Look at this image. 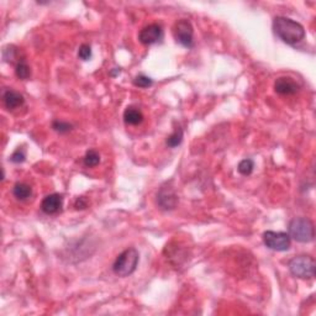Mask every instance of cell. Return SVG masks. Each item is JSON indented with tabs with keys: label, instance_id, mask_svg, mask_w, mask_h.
Segmentation results:
<instances>
[{
	"label": "cell",
	"instance_id": "cell-12",
	"mask_svg": "<svg viewBox=\"0 0 316 316\" xmlns=\"http://www.w3.org/2000/svg\"><path fill=\"white\" fill-rule=\"evenodd\" d=\"M123 121L127 125H140L144 121V114L137 108L129 106V108H126V110L123 111Z\"/></svg>",
	"mask_w": 316,
	"mask_h": 316
},
{
	"label": "cell",
	"instance_id": "cell-18",
	"mask_svg": "<svg viewBox=\"0 0 316 316\" xmlns=\"http://www.w3.org/2000/svg\"><path fill=\"white\" fill-rule=\"evenodd\" d=\"M52 127H53L54 131L59 132V134H66V132L72 130V125H71V123L59 120H54L53 122H52Z\"/></svg>",
	"mask_w": 316,
	"mask_h": 316
},
{
	"label": "cell",
	"instance_id": "cell-23",
	"mask_svg": "<svg viewBox=\"0 0 316 316\" xmlns=\"http://www.w3.org/2000/svg\"><path fill=\"white\" fill-rule=\"evenodd\" d=\"M74 206L75 209H85L88 206L87 199H85L84 196H80V198H78L77 200H75Z\"/></svg>",
	"mask_w": 316,
	"mask_h": 316
},
{
	"label": "cell",
	"instance_id": "cell-9",
	"mask_svg": "<svg viewBox=\"0 0 316 316\" xmlns=\"http://www.w3.org/2000/svg\"><path fill=\"white\" fill-rule=\"evenodd\" d=\"M299 84L291 77H279L274 82V90L280 96H293L299 92Z\"/></svg>",
	"mask_w": 316,
	"mask_h": 316
},
{
	"label": "cell",
	"instance_id": "cell-14",
	"mask_svg": "<svg viewBox=\"0 0 316 316\" xmlns=\"http://www.w3.org/2000/svg\"><path fill=\"white\" fill-rule=\"evenodd\" d=\"M15 73H16V77H18L19 79L26 80L30 78L31 71H30V67H28V65L26 63L25 59H20V61L16 63Z\"/></svg>",
	"mask_w": 316,
	"mask_h": 316
},
{
	"label": "cell",
	"instance_id": "cell-20",
	"mask_svg": "<svg viewBox=\"0 0 316 316\" xmlns=\"http://www.w3.org/2000/svg\"><path fill=\"white\" fill-rule=\"evenodd\" d=\"M78 57L82 61H88V59L92 58V47L87 44H83L79 47V51H78Z\"/></svg>",
	"mask_w": 316,
	"mask_h": 316
},
{
	"label": "cell",
	"instance_id": "cell-1",
	"mask_svg": "<svg viewBox=\"0 0 316 316\" xmlns=\"http://www.w3.org/2000/svg\"><path fill=\"white\" fill-rule=\"evenodd\" d=\"M273 31L284 44L291 46L299 44L305 37L304 26L286 16H277L273 20Z\"/></svg>",
	"mask_w": 316,
	"mask_h": 316
},
{
	"label": "cell",
	"instance_id": "cell-4",
	"mask_svg": "<svg viewBox=\"0 0 316 316\" xmlns=\"http://www.w3.org/2000/svg\"><path fill=\"white\" fill-rule=\"evenodd\" d=\"M289 272L300 279H311L315 277L316 263L311 256H298L289 261Z\"/></svg>",
	"mask_w": 316,
	"mask_h": 316
},
{
	"label": "cell",
	"instance_id": "cell-8",
	"mask_svg": "<svg viewBox=\"0 0 316 316\" xmlns=\"http://www.w3.org/2000/svg\"><path fill=\"white\" fill-rule=\"evenodd\" d=\"M157 203L165 210H172L177 206L178 196L174 189L170 185H163L157 193Z\"/></svg>",
	"mask_w": 316,
	"mask_h": 316
},
{
	"label": "cell",
	"instance_id": "cell-3",
	"mask_svg": "<svg viewBox=\"0 0 316 316\" xmlns=\"http://www.w3.org/2000/svg\"><path fill=\"white\" fill-rule=\"evenodd\" d=\"M289 236L301 243L311 242L315 237L313 221L308 218H295L289 222Z\"/></svg>",
	"mask_w": 316,
	"mask_h": 316
},
{
	"label": "cell",
	"instance_id": "cell-10",
	"mask_svg": "<svg viewBox=\"0 0 316 316\" xmlns=\"http://www.w3.org/2000/svg\"><path fill=\"white\" fill-rule=\"evenodd\" d=\"M62 206H63V196L58 193H53L45 196L41 203V210L47 215H54L62 210Z\"/></svg>",
	"mask_w": 316,
	"mask_h": 316
},
{
	"label": "cell",
	"instance_id": "cell-7",
	"mask_svg": "<svg viewBox=\"0 0 316 316\" xmlns=\"http://www.w3.org/2000/svg\"><path fill=\"white\" fill-rule=\"evenodd\" d=\"M163 37H165L163 28L158 24H149V25L145 26L139 34L140 42L142 45H146V46L158 44V42L162 41Z\"/></svg>",
	"mask_w": 316,
	"mask_h": 316
},
{
	"label": "cell",
	"instance_id": "cell-19",
	"mask_svg": "<svg viewBox=\"0 0 316 316\" xmlns=\"http://www.w3.org/2000/svg\"><path fill=\"white\" fill-rule=\"evenodd\" d=\"M152 84H153V82H152L151 78L145 74H139L134 79V85H136L139 88H148Z\"/></svg>",
	"mask_w": 316,
	"mask_h": 316
},
{
	"label": "cell",
	"instance_id": "cell-15",
	"mask_svg": "<svg viewBox=\"0 0 316 316\" xmlns=\"http://www.w3.org/2000/svg\"><path fill=\"white\" fill-rule=\"evenodd\" d=\"M182 141H183V130L180 126H178V127H175L173 134H170V136L167 137L166 144H167V146L170 147V148H174V147L179 146V145L182 144Z\"/></svg>",
	"mask_w": 316,
	"mask_h": 316
},
{
	"label": "cell",
	"instance_id": "cell-13",
	"mask_svg": "<svg viewBox=\"0 0 316 316\" xmlns=\"http://www.w3.org/2000/svg\"><path fill=\"white\" fill-rule=\"evenodd\" d=\"M13 194L18 200H26L32 195V188L26 183H16L13 188Z\"/></svg>",
	"mask_w": 316,
	"mask_h": 316
},
{
	"label": "cell",
	"instance_id": "cell-22",
	"mask_svg": "<svg viewBox=\"0 0 316 316\" xmlns=\"http://www.w3.org/2000/svg\"><path fill=\"white\" fill-rule=\"evenodd\" d=\"M3 57L5 61L10 62L13 61V59H15L16 57V49L14 46H6L4 47V51H3Z\"/></svg>",
	"mask_w": 316,
	"mask_h": 316
},
{
	"label": "cell",
	"instance_id": "cell-16",
	"mask_svg": "<svg viewBox=\"0 0 316 316\" xmlns=\"http://www.w3.org/2000/svg\"><path fill=\"white\" fill-rule=\"evenodd\" d=\"M83 162H84L85 167H96V166H98L100 163V154L97 151H94V149H90V151H88L85 153Z\"/></svg>",
	"mask_w": 316,
	"mask_h": 316
},
{
	"label": "cell",
	"instance_id": "cell-6",
	"mask_svg": "<svg viewBox=\"0 0 316 316\" xmlns=\"http://www.w3.org/2000/svg\"><path fill=\"white\" fill-rule=\"evenodd\" d=\"M263 243L273 251L284 252L291 248V236L286 232L266 231L263 234Z\"/></svg>",
	"mask_w": 316,
	"mask_h": 316
},
{
	"label": "cell",
	"instance_id": "cell-11",
	"mask_svg": "<svg viewBox=\"0 0 316 316\" xmlns=\"http://www.w3.org/2000/svg\"><path fill=\"white\" fill-rule=\"evenodd\" d=\"M3 101L4 105L6 106V109H9V110H15V109L24 105L25 99H24L23 94H20L19 92H15V90L13 89H8L4 92Z\"/></svg>",
	"mask_w": 316,
	"mask_h": 316
},
{
	"label": "cell",
	"instance_id": "cell-17",
	"mask_svg": "<svg viewBox=\"0 0 316 316\" xmlns=\"http://www.w3.org/2000/svg\"><path fill=\"white\" fill-rule=\"evenodd\" d=\"M253 168H255V163H253V161L247 158V160L241 161V162L239 163L237 170H239V172L241 173L242 175H249L252 172H253Z\"/></svg>",
	"mask_w": 316,
	"mask_h": 316
},
{
	"label": "cell",
	"instance_id": "cell-2",
	"mask_svg": "<svg viewBox=\"0 0 316 316\" xmlns=\"http://www.w3.org/2000/svg\"><path fill=\"white\" fill-rule=\"evenodd\" d=\"M139 260L140 255L136 248L131 247V248L125 249L123 252H121L115 260V262H114V273L119 277H129L130 274H132L136 270Z\"/></svg>",
	"mask_w": 316,
	"mask_h": 316
},
{
	"label": "cell",
	"instance_id": "cell-5",
	"mask_svg": "<svg viewBox=\"0 0 316 316\" xmlns=\"http://www.w3.org/2000/svg\"><path fill=\"white\" fill-rule=\"evenodd\" d=\"M173 35L175 41L185 49H192L194 46V30L192 24L185 19L177 21L173 26Z\"/></svg>",
	"mask_w": 316,
	"mask_h": 316
},
{
	"label": "cell",
	"instance_id": "cell-21",
	"mask_svg": "<svg viewBox=\"0 0 316 316\" xmlns=\"http://www.w3.org/2000/svg\"><path fill=\"white\" fill-rule=\"evenodd\" d=\"M26 160V153L23 148H18L10 156V161L13 163H23Z\"/></svg>",
	"mask_w": 316,
	"mask_h": 316
}]
</instances>
